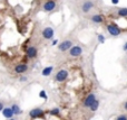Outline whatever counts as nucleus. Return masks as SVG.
<instances>
[{
  "mask_svg": "<svg viewBox=\"0 0 127 120\" xmlns=\"http://www.w3.org/2000/svg\"><path fill=\"white\" fill-rule=\"evenodd\" d=\"M68 78V71L67 70H59L55 75V81L57 82H64L65 80H67Z\"/></svg>",
  "mask_w": 127,
  "mask_h": 120,
  "instance_id": "obj_1",
  "label": "nucleus"
},
{
  "mask_svg": "<svg viewBox=\"0 0 127 120\" xmlns=\"http://www.w3.org/2000/svg\"><path fill=\"white\" fill-rule=\"evenodd\" d=\"M45 111L41 109V108H36V109H32L30 112H29V117L31 119H38V118H41L44 117Z\"/></svg>",
  "mask_w": 127,
  "mask_h": 120,
  "instance_id": "obj_2",
  "label": "nucleus"
},
{
  "mask_svg": "<svg viewBox=\"0 0 127 120\" xmlns=\"http://www.w3.org/2000/svg\"><path fill=\"white\" fill-rule=\"evenodd\" d=\"M107 31H108V33H109L112 36H118L119 34L122 33V30L119 29V27L116 26V25H114V24L107 25Z\"/></svg>",
  "mask_w": 127,
  "mask_h": 120,
  "instance_id": "obj_3",
  "label": "nucleus"
},
{
  "mask_svg": "<svg viewBox=\"0 0 127 120\" xmlns=\"http://www.w3.org/2000/svg\"><path fill=\"white\" fill-rule=\"evenodd\" d=\"M83 53V48L80 46H71L69 49V54L72 57H77V56H80Z\"/></svg>",
  "mask_w": 127,
  "mask_h": 120,
  "instance_id": "obj_4",
  "label": "nucleus"
},
{
  "mask_svg": "<svg viewBox=\"0 0 127 120\" xmlns=\"http://www.w3.org/2000/svg\"><path fill=\"white\" fill-rule=\"evenodd\" d=\"M28 70V65L26 64V63H19V64H17L15 66V69H13V71H15V73H25V72Z\"/></svg>",
  "mask_w": 127,
  "mask_h": 120,
  "instance_id": "obj_5",
  "label": "nucleus"
},
{
  "mask_svg": "<svg viewBox=\"0 0 127 120\" xmlns=\"http://www.w3.org/2000/svg\"><path fill=\"white\" fill-rule=\"evenodd\" d=\"M26 55L28 58H35L37 56V48L35 46H29L26 51Z\"/></svg>",
  "mask_w": 127,
  "mask_h": 120,
  "instance_id": "obj_6",
  "label": "nucleus"
},
{
  "mask_svg": "<svg viewBox=\"0 0 127 120\" xmlns=\"http://www.w3.org/2000/svg\"><path fill=\"white\" fill-rule=\"evenodd\" d=\"M95 100H96V96H95L94 93H89L87 97H86L85 100H84V107H88V108H89V106L92 105Z\"/></svg>",
  "mask_w": 127,
  "mask_h": 120,
  "instance_id": "obj_7",
  "label": "nucleus"
},
{
  "mask_svg": "<svg viewBox=\"0 0 127 120\" xmlns=\"http://www.w3.org/2000/svg\"><path fill=\"white\" fill-rule=\"evenodd\" d=\"M42 36L46 39H51L54 37V29L51 27H46L44 29V31H42Z\"/></svg>",
  "mask_w": 127,
  "mask_h": 120,
  "instance_id": "obj_8",
  "label": "nucleus"
},
{
  "mask_svg": "<svg viewBox=\"0 0 127 120\" xmlns=\"http://www.w3.org/2000/svg\"><path fill=\"white\" fill-rule=\"evenodd\" d=\"M71 46H72V43L70 42V40H65V42L60 43L58 48H59V51H62V52H66V51H68V49H70Z\"/></svg>",
  "mask_w": 127,
  "mask_h": 120,
  "instance_id": "obj_9",
  "label": "nucleus"
},
{
  "mask_svg": "<svg viewBox=\"0 0 127 120\" xmlns=\"http://www.w3.org/2000/svg\"><path fill=\"white\" fill-rule=\"evenodd\" d=\"M56 7V2L53 1V0H49V1H47L46 3L44 4V10L45 11H51L54 10Z\"/></svg>",
  "mask_w": 127,
  "mask_h": 120,
  "instance_id": "obj_10",
  "label": "nucleus"
},
{
  "mask_svg": "<svg viewBox=\"0 0 127 120\" xmlns=\"http://www.w3.org/2000/svg\"><path fill=\"white\" fill-rule=\"evenodd\" d=\"M2 115H3L6 118H8V119H11L13 117V114H12V111H11V109L9 107H7V108H3L2 109Z\"/></svg>",
  "mask_w": 127,
  "mask_h": 120,
  "instance_id": "obj_11",
  "label": "nucleus"
},
{
  "mask_svg": "<svg viewBox=\"0 0 127 120\" xmlns=\"http://www.w3.org/2000/svg\"><path fill=\"white\" fill-rule=\"evenodd\" d=\"M93 2L92 1H85L83 3V11L84 12H88L89 10H92V8H93Z\"/></svg>",
  "mask_w": 127,
  "mask_h": 120,
  "instance_id": "obj_12",
  "label": "nucleus"
},
{
  "mask_svg": "<svg viewBox=\"0 0 127 120\" xmlns=\"http://www.w3.org/2000/svg\"><path fill=\"white\" fill-rule=\"evenodd\" d=\"M92 21L95 22V24H100V22L104 21V17L101 15H95L92 17Z\"/></svg>",
  "mask_w": 127,
  "mask_h": 120,
  "instance_id": "obj_13",
  "label": "nucleus"
},
{
  "mask_svg": "<svg viewBox=\"0 0 127 120\" xmlns=\"http://www.w3.org/2000/svg\"><path fill=\"white\" fill-rule=\"evenodd\" d=\"M10 109H11V111H12V114L13 115H17V116L22 112L21 110H20V108H19V106H18V105H12Z\"/></svg>",
  "mask_w": 127,
  "mask_h": 120,
  "instance_id": "obj_14",
  "label": "nucleus"
},
{
  "mask_svg": "<svg viewBox=\"0 0 127 120\" xmlns=\"http://www.w3.org/2000/svg\"><path fill=\"white\" fill-rule=\"evenodd\" d=\"M53 70H54L53 66H48V67H46V69H44L41 72L42 76H49L51 74V72H53Z\"/></svg>",
  "mask_w": 127,
  "mask_h": 120,
  "instance_id": "obj_15",
  "label": "nucleus"
},
{
  "mask_svg": "<svg viewBox=\"0 0 127 120\" xmlns=\"http://www.w3.org/2000/svg\"><path fill=\"white\" fill-rule=\"evenodd\" d=\"M98 106H99V101L96 99V100L89 106V110L90 111H96V110L98 109Z\"/></svg>",
  "mask_w": 127,
  "mask_h": 120,
  "instance_id": "obj_16",
  "label": "nucleus"
},
{
  "mask_svg": "<svg viewBox=\"0 0 127 120\" xmlns=\"http://www.w3.org/2000/svg\"><path fill=\"white\" fill-rule=\"evenodd\" d=\"M49 114H50L51 116H59L60 110L58 109V108H54V109H51L50 111H49Z\"/></svg>",
  "mask_w": 127,
  "mask_h": 120,
  "instance_id": "obj_17",
  "label": "nucleus"
},
{
  "mask_svg": "<svg viewBox=\"0 0 127 120\" xmlns=\"http://www.w3.org/2000/svg\"><path fill=\"white\" fill-rule=\"evenodd\" d=\"M118 16H121V17H126L127 16V9L126 8H122L118 10Z\"/></svg>",
  "mask_w": 127,
  "mask_h": 120,
  "instance_id": "obj_18",
  "label": "nucleus"
},
{
  "mask_svg": "<svg viewBox=\"0 0 127 120\" xmlns=\"http://www.w3.org/2000/svg\"><path fill=\"white\" fill-rule=\"evenodd\" d=\"M98 42L101 43V44H103V43H105V36H104V35H98Z\"/></svg>",
  "mask_w": 127,
  "mask_h": 120,
  "instance_id": "obj_19",
  "label": "nucleus"
},
{
  "mask_svg": "<svg viewBox=\"0 0 127 120\" xmlns=\"http://www.w3.org/2000/svg\"><path fill=\"white\" fill-rule=\"evenodd\" d=\"M116 120H126V116H125V115H122V116L117 117Z\"/></svg>",
  "mask_w": 127,
  "mask_h": 120,
  "instance_id": "obj_20",
  "label": "nucleus"
},
{
  "mask_svg": "<svg viewBox=\"0 0 127 120\" xmlns=\"http://www.w3.org/2000/svg\"><path fill=\"white\" fill-rule=\"evenodd\" d=\"M40 97H42V98H46V99H47V96H46V93H45V91H41V93H40Z\"/></svg>",
  "mask_w": 127,
  "mask_h": 120,
  "instance_id": "obj_21",
  "label": "nucleus"
},
{
  "mask_svg": "<svg viewBox=\"0 0 127 120\" xmlns=\"http://www.w3.org/2000/svg\"><path fill=\"white\" fill-rule=\"evenodd\" d=\"M119 2V0H112V3L113 4H117Z\"/></svg>",
  "mask_w": 127,
  "mask_h": 120,
  "instance_id": "obj_22",
  "label": "nucleus"
},
{
  "mask_svg": "<svg viewBox=\"0 0 127 120\" xmlns=\"http://www.w3.org/2000/svg\"><path fill=\"white\" fill-rule=\"evenodd\" d=\"M57 44H58V40H57V39L53 40V45H57Z\"/></svg>",
  "mask_w": 127,
  "mask_h": 120,
  "instance_id": "obj_23",
  "label": "nucleus"
},
{
  "mask_svg": "<svg viewBox=\"0 0 127 120\" xmlns=\"http://www.w3.org/2000/svg\"><path fill=\"white\" fill-rule=\"evenodd\" d=\"M3 109V105H2V102H0V111Z\"/></svg>",
  "mask_w": 127,
  "mask_h": 120,
  "instance_id": "obj_24",
  "label": "nucleus"
},
{
  "mask_svg": "<svg viewBox=\"0 0 127 120\" xmlns=\"http://www.w3.org/2000/svg\"><path fill=\"white\" fill-rule=\"evenodd\" d=\"M123 48H124V51H126V48H127V43H125V44H124V47H123Z\"/></svg>",
  "mask_w": 127,
  "mask_h": 120,
  "instance_id": "obj_25",
  "label": "nucleus"
},
{
  "mask_svg": "<svg viewBox=\"0 0 127 120\" xmlns=\"http://www.w3.org/2000/svg\"><path fill=\"white\" fill-rule=\"evenodd\" d=\"M27 80V78H21L20 79V81H26Z\"/></svg>",
  "mask_w": 127,
  "mask_h": 120,
  "instance_id": "obj_26",
  "label": "nucleus"
},
{
  "mask_svg": "<svg viewBox=\"0 0 127 120\" xmlns=\"http://www.w3.org/2000/svg\"><path fill=\"white\" fill-rule=\"evenodd\" d=\"M8 120H15V119H13V118H11V119H8Z\"/></svg>",
  "mask_w": 127,
  "mask_h": 120,
  "instance_id": "obj_27",
  "label": "nucleus"
}]
</instances>
